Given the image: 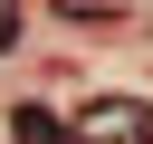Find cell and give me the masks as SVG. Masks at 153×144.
Returning a JSON list of instances; mask_svg holds the SVG:
<instances>
[{
    "instance_id": "1",
    "label": "cell",
    "mask_w": 153,
    "mask_h": 144,
    "mask_svg": "<svg viewBox=\"0 0 153 144\" xmlns=\"http://www.w3.org/2000/svg\"><path fill=\"white\" fill-rule=\"evenodd\" d=\"M67 144H153V106H143V96H96V106L67 125Z\"/></svg>"
},
{
    "instance_id": "2",
    "label": "cell",
    "mask_w": 153,
    "mask_h": 144,
    "mask_svg": "<svg viewBox=\"0 0 153 144\" xmlns=\"http://www.w3.org/2000/svg\"><path fill=\"white\" fill-rule=\"evenodd\" d=\"M10 144H67V125L48 106H10Z\"/></svg>"
},
{
    "instance_id": "3",
    "label": "cell",
    "mask_w": 153,
    "mask_h": 144,
    "mask_svg": "<svg viewBox=\"0 0 153 144\" xmlns=\"http://www.w3.org/2000/svg\"><path fill=\"white\" fill-rule=\"evenodd\" d=\"M10 38H19V10H10V0H0V48H10Z\"/></svg>"
}]
</instances>
